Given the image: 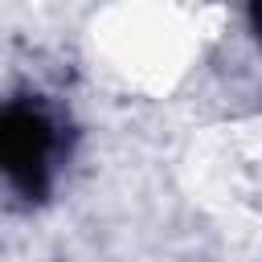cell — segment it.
I'll use <instances>...</instances> for the list:
<instances>
[{
	"label": "cell",
	"mask_w": 262,
	"mask_h": 262,
	"mask_svg": "<svg viewBox=\"0 0 262 262\" xmlns=\"http://www.w3.org/2000/svg\"><path fill=\"white\" fill-rule=\"evenodd\" d=\"M4 168L16 184L37 188L49 172V156H53V127L37 106H8L4 115Z\"/></svg>",
	"instance_id": "1"
}]
</instances>
